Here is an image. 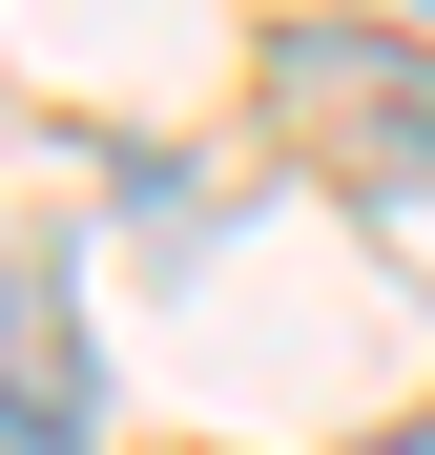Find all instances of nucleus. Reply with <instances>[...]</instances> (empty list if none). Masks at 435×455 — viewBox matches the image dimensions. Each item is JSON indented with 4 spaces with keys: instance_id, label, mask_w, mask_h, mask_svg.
<instances>
[{
    "instance_id": "3",
    "label": "nucleus",
    "mask_w": 435,
    "mask_h": 455,
    "mask_svg": "<svg viewBox=\"0 0 435 455\" xmlns=\"http://www.w3.org/2000/svg\"><path fill=\"white\" fill-rule=\"evenodd\" d=\"M374 455H435V414H415V435H374Z\"/></svg>"
},
{
    "instance_id": "2",
    "label": "nucleus",
    "mask_w": 435,
    "mask_h": 455,
    "mask_svg": "<svg viewBox=\"0 0 435 455\" xmlns=\"http://www.w3.org/2000/svg\"><path fill=\"white\" fill-rule=\"evenodd\" d=\"M0 435H21V455L84 435V311H62L42 269H0Z\"/></svg>"
},
{
    "instance_id": "1",
    "label": "nucleus",
    "mask_w": 435,
    "mask_h": 455,
    "mask_svg": "<svg viewBox=\"0 0 435 455\" xmlns=\"http://www.w3.org/2000/svg\"><path fill=\"white\" fill-rule=\"evenodd\" d=\"M270 104L311 145H352V166H435V62H394V42H290Z\"/></svg>"
}]
</instances>
